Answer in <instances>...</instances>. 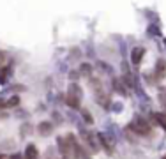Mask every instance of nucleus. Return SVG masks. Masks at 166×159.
I'll return each mask as SVG.
<instances>
[{
    "label": "nucleus",
    "mask_w": 166,
    "mask_h": 159,
    "mask_svg": "<svg viewBox=\"0 0 166 159\" xmlns=\"http://www.w3.org/2000/svg\"><path fill=\"white\" fill-rule=\"evenodd\" d=\"M80 99H81V88L78 87L76 83H72L69 85V90H67V104L71 106V108H80Z\"/></svg>",
    "instance_id": "f257e3e1"
},
{
    "label": "nucleus",
    "mask_w": 166,
    "mask_h": 159,
    "mask_svg": "<svg viewBox=\"0 0 166 159\" xmlns=\"http://www.w3.org/2000/svg\"><path fill=\"white\" fill-rule=\"evenodd\" d=\"M129 129H133L138 136H149L150 133H152L150 124L147 120H143V119H136V120H133L131 122V126H129Z\"/></svg>",
    "instance_id": "f03ea898"
},
{
    "label": "nucleus",
    "mask_w": 166,
    "mask_h": 159,
    "mask_svg": "<svg viewBox=\"0 0 166 159\" xmlns=\"http://www.w3.org/2000/svg\"><path fill=\"white\" fill-rule=\"evenodd\" d=\"M81 136H83V142L87 143V147H89L92 152H99L101 143H99V136H97V134H94V133H89V131H83Z\"/></svg>",
    "instance_id": "7ed1b4c3"
},
{
    "label": "nucleus",
    "mask_w": 166,
    "mask_h": 159,
    "mask_svg": "<svg viewBox=\"0 0 166 159\" xmlns=\"http://www.w3.org/2000/svg\"><path fill=\"white\" fill-rule=\"evenodd\" d=\"M71 145H72V154H74V159H92L90 157V154L81 147V145H78L74 142V138L71 136Z\"/></svg>",
    "instance_id": "20e7f679"
},
{
    "label": "nucleus",
    "mask_w": 166,
    "mask_h": 159,
    "mask_svg": "<svg viewBox=\"0 0 166 159\" xmlns=\"http://www.w3.org/2000/svg\"><path fill=\"white\" fill-rule=\"evenodd\" d=\"M97 136H99L101 147H104V150L108 154L113 152V140H110V138H108V134H104V133H97Z\"/></svg>",
    "instance_id": "39448f33"
},
{
    "label": "nucleus",
    "mask_w": 166,
    "mask_h": 159,
    "mask_svg": "<svg viewBox=\"0 0 166 159\" xmlns=\"http://www.w3.org/2000/svg\"><path fill=\"white\" fill-rule=\"evenodd\" d=\"M143 55H145V49L143 48H134L133 49V53H131V60H133V64H136L138 66L140 62H141V58H143Z\"/></svg>",
    "instance_id": "423d86ee"
},
{
    "label": "nucleus",
    "mask_w": 166,
    "mask_h": 159,
    "mask_svg": "<svg viewBox=\"0 0 166 159\" xmlns=\"http://www.w3.org/2000/svg\"><path fill=\"white\" fill-rule=\"evenodd\" d=\"M164 76H166V62L159 60L155 66V80H163Z\"/></svg>",
    "instance_id": "0eeeda50"
},
{
    "label": "nucleus",
    "mask_w": 166,
    "mask_h": 159,
    "mask_svg": "<svg viewBox=\"0 0 166 159\" xmlns=\"http://www.w3.org/2000/svg\"><path fill=\"white\" fill-rule=\"evenodd\" d=\"M23 159H39L37 147H35V145H28L27 150H25V156H23Z\"/></svg>",
    "instance_id": "6e6552de"
},
{
    "label": "nucleus",
    "mask_w": 166,
    "mask_h": 159,
    "mask_svg": "<svg viewBox=\"0 0 166 159\" xmlns=\"http://www.w3.org/2000/svg\"><path fill=\"white\" fill-rule=\"evenodd\" d=\"M37 129L43 136H48V134H51V131H53V126H51L50 122H41Z\"/></svg>",
    "instance_id": "1a4fd4ad"
},
{
    "label": "nucleus",
    "mask_w": 166,
    "mask_h": 159,
    "mask_svg": "<svg viewBox=\"0 0 166 159\" xmlns=\"http://www.w3.org/2000/svg\"><path fill=\"white\" fill-rule=\"evenodd\" d=\"M154 119H155V122L166 131V113H154Z\"/></svg>",
    "instance_id": "9d476101"
},
{
    "label": "nucleus",
    "mask_w": 166,
    "mask_h": 159,
    "mask_svg": "<svg viewBox=\"0 0 166 159\" xmlns=\"http://www.w3.org/2000/svg\"><path fill=\"white\" fill-rule=\"evenodd\" d=\"M9 74H11V67H2L0 69V83H6Z\"/></svg>",
    "instance_id": "9b49d317"
},
{
    "label": "nucleus",
    "mask_w": 166,
    "mask_h": 159,
    "mask_svg": "<svg viewBox=\"0 0 166 159\" xmlns=\"http://www.w3.org/2000/svg\"><path fill=\"white\" fill-rule=\"evenodd\" d=\"M115 87H117V90H118V94H122V96H124V94L127 92V90H126V88H124V87L120 85V82H118V80L115 82Z\"/></svg>",
    "instance_id": "f8f14e48"
},
{
    "label": "nucleus",
    "mask_w": 166,
    "mask_h": 159,
    "mask_svg": "<svg viewBox=\"0 0 166 159\" xmlns=\"http://www.w3.org/2000/svg\"><path fill=\"white\" fill-rule=\"evenodd\" d=\"M18 103H20V99L18 97H11L9 101H7V106H16Z\"/></svg>",
    "instance_id": "ddd939ff"
},
{
    "label": "nucleus",
    "mask_w": 166,
    "mask_h": 159,
    "mask_svg": "<svg viewBox=\"0 0 166 159\" xmlns=\"http://www.w3.org/2000/svg\"><path fill=\"white\" fill-rule=\"evenodd\" d=\"M81 72H85V74H90V66L83 64V66H81Z\"/></svg>",
    "instance_id": "4468645a"
},
{
    "label": "nucleus",
    "mask_w": 166,
    "mask_h": 159,
    "mask_svg": "<svg viewBox=\"0 0 166 159\" xmlns=\"http://www.w3.org/2000/svg\"><path fill=\"white\" fill-rule=\"evenodd\" d=\"M83 115H85V120H87V122H92V117H90V113L87 110L83 111Z\"/></svg>",
    "instance_id": "2eb2a0df"
},
{
    "label": "nucleus",
    "mask_w": 166,
    "mask_h": 159,
    "mask_svg": "<svg viewBox=\"0 0 166 159\" xmlns=\"http://www.w3.org/2000/svg\"><path fill=\"white\" fill-rule=\"evenodd\" d=\"M2 64H4V53H0V67H2Z\"/></svg>",
    "instance_id": "dca6fc26"
},
{
    "label": "nucleus",
    "mask_w": 166,
    "mask_h": 159,
    "mask_svg": "<svg viewBox=\"0 0 166 159\" xmlns=\"http://www.w3.org/2000/svg\"><path fill=\"white\" fill-rule=\"evenodd\" d=\"M11 159H21V156H18V154H14V156H12Z\"/></svg>",
    "instance_id": "f3484780"
},
{
    "label": "nucleus",
    "mask_w": 166,
    "mask_h": 159,
    "mask_svg": "<svg viewBox=\"0 0 166 159\" xmlns=\"http://www.w3.org/2000/svg\"><path fill=\"white\" fill-rule=\"evenodd\" d=\"M0 159H11L9 156H0Z\"/></svg>",
    "instance_id": "a211bd4d"
},
{
    "label": "nucleus",
    "mask_w": 166,
    "mask_h": 159,
    "mask_svg": "<svg viewBox=\"0 0 166 159\" xmlns=\"http://www.w3.org/2000/svg\"><path fill=\"white\" fill-rule=\"evenodd\" d=\"M62 159H69V157H67V156H64V157H62Z\"/></svg>",
    "instance_id": "6ab92c4d"
},
{
    "label": "nucleus",
    "mask_w": 166,
    "mask_h": 159,
    "mask_svg": "<svg viewBox=\"0 0 166 159\" xmlns=\"http://www.w3.org/2000/svg\"><path fill=\"white\" fill-rule=\"evenodd\" d=\"M163 159H166V156H164V157H163Z\"/></svg>",
    "instance_id": "aec40b11"
}]
</instances>
